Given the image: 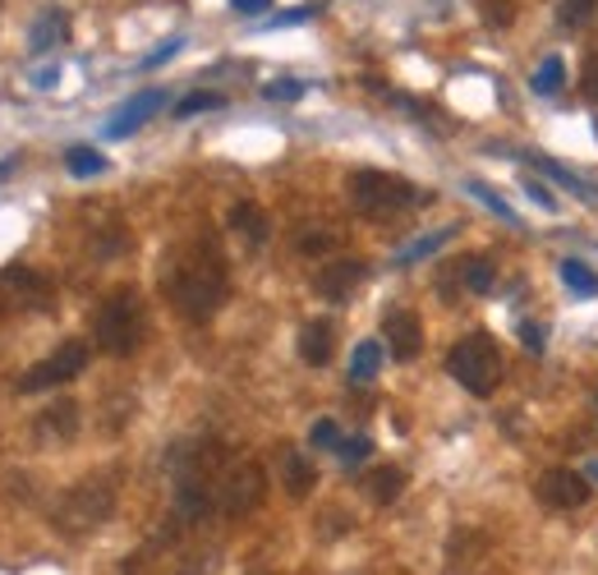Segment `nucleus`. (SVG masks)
Wrapping results in <instances>:
<instances>
[{
  "label": "nucleus",
  "mask_w": 598,
  "mask_h": 575,
  "mask_svg": "<svg viewBox=\"0 0 598 575\" xmlns=\"http://www.w3.org/2000/svg\"><path fill=\"white\" fill-rule=\"evenodd\" d=\"M226 291H230L226 258H221V248L212 240L185 244L180 254L170 258V267H166V299L176 304L189 322H203V318L217 314L226 304Z\"/></svg>",
  "instance_id": "obj_1"
},
{
  "label": "nucleus",
  "mask_w": 598,
  "mask_h": 575,
  "mask_svg": "<svg viewBox=\"0 0 598 575\" xmlns=\"http://www.w3.org/2000/svg\"><path fill=\"white\" fill-rule=\"evenodd\" d=\"M111 511H115V478L88 474L61 497V502H55L51 525L61 534H69V539H79V534H92L98 525H106Z\"/></svg>",
  "instance_id": "obj_2"
},
{
  "label": "nucleus",
  "mask_w": 598,
  "mask_h": 575,
  "mask_svg": "<svg viewBox=\"0 0 598 575\" xmlns=\"http://www.w3.org/2000/svg\"><path fill=\"white\" fill-rule=\"evenodd\" d=\"M351 203L355 213L373 217V221H387L396 213H410V207L429 203L419 184H410L405 176H392V170H355L351 176Z\"/></svg>",
  "instance_id": "obj_3"
},
{
  "label": "nucleus",
  "mask_w": 598,
  "mask_h": 575,
  "mask_svg": "<svg viewBox=\"0 0 598 575\" xmlns=\"http://www.w3.org/2000/svg\"><path fill=\"white\" fill-rule=\"evenodd\" d=\"M92 341L106 355H133L143 345V304L129 291H111L92 314Z\"/></svg>",
  "instance_id": "obj_4"
},
{
  "label": "nucleus",
  "mask_w": 598,
  "mask_h": 575,
  "mask_svg": "<svg viewBox=\"0 0 598 575\" xmlns=\"http://www.w3.org/2000/svg\"><path fill=\"white\" fill-rule=\"evenodd\" d=\"M447 373L466 387L470 396H493L497 382H501V350L488 332H466L451 355H447Z\"/></svg>",
  "instance_id": "obj_5"
},
{
  "label": "nucleus",
  "mask_w": 598,
  "mask_h": 575,
  "mask_svg": "<svg viewBox=\"0 0 598 575\" xmlns=\"http://www.w3.org/2000/svg\"><path fill=\"white\" fill-rule=\"evenodd\" d=\"M267 497V474L258 460H226V470L217 478V511L230 515V521H240V515H249L258 502Z\"/></svg>",
  "instance_id": "obj_6"
},
{
  "label": "nucleus",
  "mask_w": 598,
  "mask_h": 575,
  "mask_svg": "<svg viewBox=\"0 0 598 575\" xmlns=\"http://www.w3.org/2000/svg\"><path fill=\"white\" fill-rule=\"evenodd\" d=\"M55 304V291L42 272L14 263V267H0V314H42Z\"/></svg>",
  "instance_id": "obj_7"
},
{
  "label": "nucleus",
  "mask_w": 598,
  "mask_h": 575,
  "mask_svg": "<svg viewBox=\"0 0 598 575\" xmlns=\"http://www.w3.org/2000/svg\"><path fill=\"white\" fill-rule=\"evenodd\" d=\"M88 369V345L84 341H65L55 355H47L42 363H33V369L18 378V392H51V387H61V382H74Z\"/></svg>",
  "instance_id": "obj_8"
},
{
  "label": "nucleus",
  "mask_w": 598,
  "mask_h": 575,
  "mask_svg": "<svg viewBox=\"0 0 598 575\" xmlns=\"http://www.w3.org/2000/svg\"><path fill=\"white\" fill-rule=\"evenodd\" d=\"M534 497L552 511H575L589 502V478L575 474V470H548L534 478Z\"/></svg>",
  "instance_id": "obj_9"
},
{
  "label": "nucleus",
  "mask_w": 598,
  "mask_h": 575,
  "mask_svg": "<svg viewBox=\"0 0 598 575\" xmlns=\"http://www.w3.org/2000/svg\"><path fill=\"white\" fill-rule=\"evenodd\" d=\"M364 277H369V267H364L359 258H332L327 267H318L314 291H318L322 299L341 304V299H351V295H355V285H359Z\"/></svg>",
  "instance_id": "obj_10"
},
{
  "label": "nucleus",
  "mask_w": 598,
  "mask_h": 575,
  "mask_svg": "<svg viewBox=\"0 0 598 575\" xmlns=\"http://www.w3.org/2000/svg\"><path fill=\"white\" fill-rule=\"evenodd\" d=\"M74 433H79V400H55L33 419V437L42 447H65Z\"/></svg>",
  "instance_id": "obj_11"
},
{
  "label": "nucleus",
  "mask_w": 598,
  "mask_h": 575,
  "mask_svg": "<svg viewBox=\"0 0 598 575\" xmlns=\"http://www.w3.org/2000/svg\"><path fill=\"white\" fill-rule=\"evenodd\" d=\"M382 341H387L392 359H415L423 350V322H419V314L392 309L387 318H382Z\"/></svg>",
  "instance_id": "obj_12"
},
{
  "label": "nucleus",
  "mask_w": 598,
  "mask_h": 575,
  "mask_svg": "<svg viewBox=\"0 0 598 575\" xmlns=\"http://www.w3.org/2000/svg\"><path fill=\"white\" fill-rule=\"evenodd\" d=\"M157 106H166V92H162V88H148V92H139V98H129V102L120 106V115H115V120L106 125V133H111V139H129V133L139 129V125H143V120H148V115L157 111Z\"/></svg>",
  "instance_id": "obj_13"
},
{
  "label": "nucleus",
  "mask_w": 598,
  "mask_h": 575,
  "mask_svg": "<svg viewBox=\"0 0 598 575\" xmlns=\"http://www.w3.org/2000/svg\"><path fill=\"white\" fill-rule=\"evenodd\" d=\"M332 345H336V332L327 318H314L300 328V359L304 363H327L332 359Z\"/></svg>",
  "instance_id": "obj_14"
},
{
  "label": "nucleus",
  "mask_w": 598,
  "mask_h": 575,
  "mask_svg": "<svg viewBox=\"0 0 598 575\" xmlns=\"http://www.w3.org/2000/svg\"><path fill=\"white\" fill-rule=\"evenodd\" d=\"M230 230L236 235H244V244H267V235H272V226H267V213L258 203H236L230 207Z\"/></svg>",
  "instance_id": "obj_15"
},
{
  "label": "nucleus",
  "mask_w": 598,
  "mask_h": 575,
  "mask_svg": "<svg viewBox=\"0 0 598 575\" xmlns=\"http://www.w3.org/2000/svg\"><path fill=\"white\" fill-rule=\"evenodd\" d=\"M281 478H285V493H291V497H308V493H314V484H318V470L308 465L300 451L285 447L281 451Z\"/></svg>",
  "instance_id": "obj_16"
},
{
  "label": "nucleus",
  "mask_w": 598,
  "mask_h": 575,
  "mask_svg": "<svg viewBox=\"0 0 598 575\" xmlns=\"http://www.w3.org/2000/svg\"><path fill=\"white\" fill-rule=\"evenodd\" d=\"M364 493H369L378 507H392L396 497L405 493V474L396 465H382V470H373L369 478H364Z\"/></svg>",
  "instance_id": "obj_17"
},
{
  "label": "nucleus",
  "mask_w": 598,
  "mask_h": 575,
  "mask_svg": "<svg viewBox=\"0 0 598 575\" xmlns=\"http://www.w3.org/2000/svg\"><path fill=\"white\" fill-rule=\"evenodd\" d=\"M460 285H466L470 295H488L493 291V281H497V272H493V263L484 258V254H474V258H466L460 263Z\"/></svg>",
  "instance_id": "obj_18"
},
{
  "label": "nucleus",
  "mask_w": 598,
  "mask_h": 575,
  "mask_svg": "<svg viewBox=\"0 0 598 575\" xmlns=\"http://www.w3.org/2000/svg\"><path fill=\"white\" fill-rule=\"evenodd\" d=\"M65 33H69V18L61 14V10H47L42 18L33 24V51H47V47H55V42H65Z\"/></svg>",
  "instance_id": "obj_19"
},
{
  "label": "nucleus",
  "mask_w": 598,
  "mask_h": 575,
  "mask_svg": "<svg viewBox=\"0 0 598 575\" xmlns=\"http://www.w3.org/2000/svg\"><path fill=\"white\" fill-rule=\"evenodd\" d=\"M562 84H567V61H562V55H548V61L534 69V79H530V88L538 92V98H552Z\"/></svg>",
  "instance_id": "obj_20"
},
{
  "label": "nucleus",
  "mask_w": 598,
  "mask_h": 575,
  "mask_svg": "<svg viewBox=\"0 0 598 575\" xmlns=\"http://www.w3.org/2000/svg\"><path fill=\"white\" fill-rule=\"evenodd\" d=\"M378 369H382V345L378 341H359L355 355H351V378L369 382V378H378Z\"/></svg>",
  "instance_id": "obj_21"
},
{
  "label": "nucleus",
  "mask_w": 598,
  "mask_h": 575,
  "mask_svg": "<svg viewBox=\"0 0 598 575\" xmlns=\"http://www.w3.org/2000/svg\"><path fill=\"white\" fill-rule=\"evenodd\" d=\"M562 281L571 285V291H581L585 299L598 295V272H594V267H585L581 258H567V263H562Z\"/></svg>",
  "instance_id": "obj_22"
},
{
  "label": "nucleus",
  "mask_w": 598,
  "mask_h": 575,
  "mask_svg": "<svg viewBox=\"0 0 598 575\" xmlns=\"http://www.w3.org/2000/svg\"><path fill=\"white\" fill-rule=\"evenodd\" d=\"M65 166H69V176L88 180V176H102L106 157H102V152H92V148H69V152H65Z\"/></svg>",
  "instance_id": "obj_23"
},
{
  "label": "nucleus",
  "mask_w": 598,
  "mask_h": 575,
  "mask_svg": "<svg viewBox=\"0 0 598 575\" xmlns=\"http://www.w3.org/2000/svg\"><path fill=\"white\" fill-rule=\"evenodd\" d=\"M451 235H456V226H447V230H437V235H423V240H415L410 248H400V258H396V263H400V267H410V263H419V258H429V254H437V248H442V244H447Z\"/></svg>",
  "instance_id": "obj_24"
},
{
  "label": "nucleus",
  "mask_w": 598,
  "mask_h": 575,
  "mask_svg": "<svg viewBox=\"0 0 598 575\" xmlns=\"http://www.w3.org/2000/svg\"><path fill=\"white\" fill-rule=\"evenodd\" d=\"M525 162H534L538 170H548V176H557V180H562L567 189H571V194H581L585 203H598V194H594V189L581 180V176H571V170L567 166H557V162H548V157H525Z\"/></svg>",
  "instance_id": "obj_25"
},
{
  "label": "nucleus",
  "mask_w": 598,
  "mask_h": 575,
  "mask_svg": "<svg viewBox=\"0 0 598 575\" xmlns=\"http://www.w3.org/2000/svg\"><path fill=\"white\" fill-rule=\"evenodd\" d=\"M466 189H470V194H474L479 203H484V207H493V213H497L501 221H511V226H520V217H516V207H511L507 199H501V194H493V189H488L484 180H470Z\"/></svg>",
  "instance_id": "obj_26"
},
{
  "label": "nucleus",
  "mask_w": 598,
  "mask_h": 575,
  "mask_svg": "<svg viewBox=\"0 0 598 575\" xmlns=\"http://www.w3.org/2000/svg\"><path fill=\"white\" fill-rule=\"evenodd\" d=\"M212 106H221V92H189V98H180L176 102V120H189V115H203V111H212Z\"/></svg>",
  "instance_id": "obj_27"
},
{
  "label": "nucleus",
  "mask_w": 598,
  "mask_h": 575,
  "mask_svg": "<svg viewBox=\"0 0 598 575\" xmlns=\"http://www.w3.org/2000/svg\"><path fill=\"white\" fill-rule=\"evenodd\" d=\"M594 5H598V0H562V10H557V18H562L567 28H581V24H589Z\"/></svg>",
  "instance_id": "obj_28"
},
{
  "label": "nucleus",
  "mask_w": 598,
  "mask_h": 575,
  "mask_svg": "<svg viewBox=\"0 0 598 575\" xmlns=\"http://www.w3.org/2000/svg\"><path fill=\"white\" fill-rule=\"evenodd\" d=\"M308 443L322 447V451H336V447H341V429L332 424V419H318V424L308 429Z\"/></svg>",
  "instance_id": "obj_29"
},
{
  "label": "nucleus",
  "mask_w": 598,
  "mask_h": 575,
  "mask_svg": "<svg viewBox=\"0 0 598 575\" xmlns=\"http://www.w3.org/2000/svg\"><path fill=\"white\" fill-rule=\"evenodd\" d=\"M263 98L267 102H295V98H304V84L300 79H277V84L263 88Z\"/></svg>",
  "instance_id": "obj_30"
},
{
  "label": "nucleus",
  "mask_w": 598,
  "mask_h": 575,
  "mask_svg": "<svg viewBox=\"0 0 598 575\" xmlns=\"http://www.w3.org/2000/svg\"><path fill=\"white\" fill-rule=\"evenodd\" d=\"M520 341H525V350H544L548 328H544V322H520Z\"/></svg>",
  "instance_id": "obj_31"
},
{
  "label": "nucleus",
  "mask_w": 598,
  "mask_h": 575,
  "mask_svg": "<svg viewBox=\"0 0 598 575\" xmlns=\"http://www.w3.org/2000/svg\"><path fill=\"white\" fill-rule=\"evenodd\" d=\"M336 451H341V460H364L373 451V443H369V437H341Z\"/></svg>",
  "instance_id": "obj_32"
},
{
  "label": "nucleus",
  "mask_w": 598,
  "mask_h": 575,
  "mask_svg": "<svg viewBox=\"0 0 598 575\" xmlns=\"http://www.w3.org/2000/svg\"><path fill=\"white\" fill-rule=\"evenodd\" d=\"M332 244H336V235H322V230H314V235H300V254H327Z\"/></svg>",
  "instance_id": "obj_33"
},
{
  "label": "nucleus",
  "mask_w": 598,
  "mask_h": 575,
  "mask_svg": "<svg viewBox=\"0 0 598 575\" xmlns=\"http://www.w3.org/2000/svg\"><path fill=\"white\" fill-rule=\"evenodd\" d=\"M180 47H185V42H180V37H170V42H166V47H157V51H152V55H148V61H143V69H157V65H166V61H170V55H176Z\"/></svg>",
  "instance_id": "obj_34"
},
{
  "label": "nucleus",
  "mask_w": 598,
  "mask_h": 575,
  "mask_svg": "<svg viewBox=\"0 0 598 575\" xmlns=\"http://www.w3.org/2000/svg\"><path fill=\"white\" fill-rule=\"evenodd\" d=\"M525 189H530V199H534L538 207H544V213H557V199H552V194H548V189H544V184H538V180H530Z\"/></svg>",
  "instance_id": "obj_35"
},
{
  "label": "nucleus",
  "mask_w": 598,
  "mask_h": 575,
  "mask_svg": "<svg viewBox=\"0 0 598 575\" xmlns=\"http://www.w3.org/2000/svg\"><path fill=\"white\" fill-rule=\"evenodd\" d=\"M581 84H585V92H589V98L598 102V55H589V61H585V74H581Z\"/></svg>",
  "instance_id": "obj_36"
},
{
  "label": "nucleus",
  "mask_w": 598,
  "mask_h": 575,
  "mask_svg": "<svg viewBox=\"0 0 598 575\" xmlns=\"http://www.w3.org/2000/svg\"><path fill=\"white\" fill-rule=\"evenodd\" d=\"M267 5H272V0H230V10L236 14H263Z\"/></svg>",
  "instance_id": "obj_37"
},
{
  "label": "nucleus",
  "mask_w": 598,
  "mask_h": 575,
  "mask_svg": "<svg viewBox=\"0 0 598 575\" xmlns=\"http://www.w3.org/2000/svg\"><path fill=\"white\" fill-rule=\"evenodd\" d=\"M488 24H511V5H507V0H501V5H497V0H488Z\"/></svg>",
  "instance_id": "obj_38"
},
{
  "label": "nucleus",
  "mask_w": 598,
  "mask_h": 575,
  "mask_svg": "<svg viewBox=\"0 0 598 575\" xmlns=\"http://www.w3.org/2000/svg\"><path fill=\"white\" fill-rule=\"evenodd\" d=\"M55 74H61V69H37L33 84H37V88H55Z\"/></svg>",
  "instance_id": "obj_39"
},
{
  "label": "nucleus",
  "mask_w": 598,
  "mask_h": 575,
  "mask_svg": "<svg viewBox=\"0 0 598 575\" xmlns=\"http://www.w3.org/2000/svg\"><path fill=\"white\" fill-rule=\"evenodd\" d=\"M5 170H10V162H0V176H5Z\"/></svg>",
  "instance_id": "obj_40"
},
{
  "label": "nucleus",
  "mask_w": 598,
  "mask_h": 575,
  "mask_svg": "<svg viewBox=\"0 0 598 575\" xmlns=\"http://www.w3.org/2000/svg\"><path fill=\"white\" fill-rule=\"evenodd\" d=\"M594 474H598V465H594Z\"/></svg>",
  "instance_id": "obj_41"
}]
</instances>
